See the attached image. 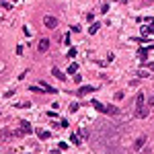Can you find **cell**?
Returning a JSON list of instances; mask_svg holds the SVG:
<instances>
[{
  "label": "cell",
  "mask_w": 154,
  "mask_h": 154,
  "mask_svg": "<svg viewBox=\"0 0 154 154\" xmlns=\"http://www.w3.org/2000/svg\"><path fill=\"white\" fill-rule=\"evenodd\" d=\"M144 101H146V97H144V93H138V97H136V115L138 117H146L148 115V111H146V107H144Z\"/></svg>",
  "instance_id": "1"
},
{
  "label": "cell",
  "mask_w": 154,
  "mask_h": 154,
  "mask_svg": "<svg viewBox=\"0 0 154 154\" xmlns=\"http://www.w3.org/2000/svg\"><path fill=\"white\" fill-rule=\"evenodd\" d=\"M43 27H45V29H56V27H58V19L47 14L45 19H43Z\"/></svg>",
  "instance_id": "2"
},
{
  "label": "cell",
  "mask_w": 154,
  "mask_h": 154,
  "mask_svg": "<svg viewBox=\"0 0 154 154\" xmlns=\"http://www.w3.org/2000/svg\"><path fill=\"white\" fill-rule=\"evenodd\" d=\"M47 50H50V39H45V37L39 39V43H37V52H39V54H45Z\"/></svg>",
  "instance_id": "3"
},
{
  "label": "cell",
  "mask_w": 154,
  "mask_h": 154,
  "mask_svg": "<svg viewBox=\"0 0 154 154\" xmlns=\"http://www.w3.org/2000/svg\"><path fill=\"white\" fill-rule=\"evenodd\" d=\"M97 89L95 86H91V84H84V86H80V89L76 91V95H80V97H84V95H89V93H95Z\"/></svg>",
  "instance_id": "4"
},
{
  "label": "cell",
  "mask_w": 154,
  "mask_h": 154,
  "mask_svg": "<svg viewBox=\"0 0 154 154\" xmlns=\"http://www.w3.org/2000/svg\"><path fill=\"white\" fill-rule=\"evenodd\" d=\"M19 129H21V134H33V125L29 121H21L19 123Z\"/></svg>",
  "instance_id": "5"
},
{
  "label": "cell",
  "mask_w": 154,
  "mask_h": 154,
  "mask_svg": "<svg viewBox=\"0 0 154 154\" xmlns=\"http://www.w3.org/2000/svg\"><path fill=\"white\" fill-rule=\"evenodd\" d=\"M105 113H107V115H117L119 109H117L115 105H105Z\"/></svg>",
  "instance_id": "6"
},
{
  "label": "cell",
  "mask_w": 154,
  "mask_h": 154,
  "mask_svg": "<svg viewBox=\"0 0 154 154\" xmlns=\"http://www.w3.org/2000/svg\"><path fill=\"white\" fill-rule=\"evenodd\" d=\"M52 74H54V76H56L58 80H66V74H64V72H60V70L56 68V66H54V68H52Z\"/></svg>",
  "instance_id": "7"
},
{
  "label": "cell",
  "mask_w": 154,
  "mask_h": 154,
  "mask_svg": "<svg viewBox=\"0 0 154 154\" xmlns=\"http://www.w3.org/2000/svg\"><path fill=\"white\" fill-rule=\"evenodd\" d=\"M144 144H146V138H144V136H140V138H138V140L134 142V150H140V148H142Z\"/></svg>",
  "instance_id": "8"
},
{
  "label": "cell",
  "mask_w": 154,
  "mask_h": 154,
  "mask_svg": "<svg viewBox=\"0 0 154 154\" xmlns=\"http://www.w3.org/2000/svg\"><path fill=\"white\" fill-rule=\"evenodd\" d=\"M93 107L97 109V111H99V113H105V105H103V103H99L97 99H93Z\"/></svg>",
  "instance_id": "9"
},
{
  "label": "cell",
  "mask_w": 154,
  "mask_h": 154,
  "mask_svg": "<svg viewBox=\"0 0 154 154\" xmlns=\"http://www.w3.org/2000/svg\"><path fill=\"white\" fill-rule=\"evenodd\" d=\"M41 89H43V91H45V93H50V95H54V93H58V91L54 89V86H50L47 82H41Z\"/></svg>",
  "instance_id": "10"
},
{
  "label": "cell",
  "mask_w": 154,
  "mask_h": 154,
  "mask_svg": "<svg viewBox=\"0 0 154 154\" xmlns=\"http://www.w3.org/2000/svg\"><path fill=\"white\" fill-rule=\"evenodd\" d=\"M142 33H144V35L154 33V23H150V25H146V27H142Z\"/></svg>",
  "instance_id": "11"
},
{
  "label": "cell",
  "mask_w": 154,
  "mask_h": 154,
  "mask_svg": "<svg viewBox=\"0 0 154 154\" xmlns=\"http://www.w3.org/2000/svg\"><path fill=\"white\" fill-rule=\"evenodd\" d=\"M146 54H148V47H140V50H138V56H140L142 62H146Z\"/></svg>",
  "instance_id": "12"
},
{
  "label": "cell",
  "mask_w": 154,
  "mask_h": 154,
  "mask_svg": "<svg viewBox=\"0 0 154 154\" xmlns=\"http://www.w3.org/2000/svg\"><path fill=\"white\" fill-rule=\"evenodd\" d=\"M76 72H78V64H76V62H72V64L68 66V74H76Z\"/></svg>",
  "instance_id": "13"
},
{
  "label": "cell",
  "mask_w": 154,
  "mask_h": 154,
  "mask_svg": "<svg viewBox=\"0 0 154 154\" xmlns=\"http://www.w3.org/2000/svg\"><path fill=\"white\" fill-rule=\"evenodd\" d=\"M37 136H39L41 140H47V138H50V131H45V129H37Z\"/></svg>",
  "instance_id": "14"
},
{
  "label": "cell",
  "mask_w": 154,
  "mask_h": 154,
  "mask_svg": "<svg viewBox=\"0 0 154 154\" xmlns=\"http://www.w3.org/2000/svg\"><path fill=\"white\" fill-rule=\"evenodd\" d=\"M99 27H101V25H99V23H93V25H91V27H89V33H91V35H95V33H97V31H99Z\"/></svg>",
  "instance_id": "15"
},
{
  "label": "cell",
  "mask_w": 154,
  "mask_h": 154,
  "mask_svg": "<svg viewBox=\"0 0 154 154\" xmlns=\"http://www.w3.org/2000/svg\"><path fill=\"white\" fill-rule=\"evenodd\" d=\"M29 91H31V93H45V91L41 89V84H39V86H33V84H31V86H29Z\"/></svg>",
  "instance_id": "16"
},
{
  "label": "cell",
  "mask_w": 154,
  "mask_h": 154,
  "mask_svg": "<svg viewBox=\"0 0 154 154\" xmlns=\"http://www.w3.org/2000/svg\"><path fill=\"white\" fill-rule=\"evenodd\" d=\"M76 54H78V52H76V47H70V50H68V58H70V60H72V58H76Z\"/></svg>",
  "instance_id": "17"
},
{
  "label": "cell",
  "mask_w": 154,
  "mask_h": 154,
  "mask_svg": "<svg viewBox=\"0 0 154 154\" xmlns=\"http://www.w3.org/2000/svg\"><path fill=\"white\" fill-rule=\"evenodd\" d=\"M136 76H140V78H148L150 74H148L146 70H138V72H136Z\"/></svg>",
  "instance_id": "18"
},
{
  "label": "cell",
  "mask_w": 154,
  "mask_h": 154,
  "mask_svg": "<svg viewBox=\"0 0 154 154\" xmlns=\"http://www.w3.org/2000/svg\"><path fill=\"white\" fill-rule=\"evenodd\" d=\"M78 109H80V105H78V103H72V105H70V113H76Z\"/></svg>",
  "instance_id": "19"
},
{
  "label": "cell",
  "mask_w": 154,
  "mask_h": 154,
  "mask_svg": "<svg viewBox=\"0 0 154 154\" xmlns=\"http://www.w3.org/2000/svg\"><path fill=\"white\" fill-rule=\"evenodd\" d=\"M101 14H107L109 12V4H101V10H99Z\"/></svg>",
  "instance_id": "20"
},
{
  "label": "cell",
  "mask_w": 154,
  "mask_h": 154,
  "mask_svg": "<svg viewBox=\"0 0 154 154\" xmlns=\"http://www.w3.org/2000/svg\"><path fill=\"white\" fill-rule=\"evenodd\" d=\"M70 142H72V144H76V146L80 144V140H78V136H76V134H72V136H70Z\"/></svg>",
  "instance_id": "21"
},
{
  "label": "cell",
  "mask_w": 154,
  "mask_h": 154,
  "mask_svg": "<svg viewBox=\"0 0 154 154\" xmlns=\"http://www.w3.org/2000/svg\"><path fill=\"white\" fill-rule=\"evenodd\" d=\"M62 41L66 43V45H70V33H66V35L62 37Z\"/></svg>",
  "instance_id": "22"
},
{
  "label": "cell",
  "mask_w": 154,
  "mask_h": 154,
  "mask_svg": "<svg viewBox=\"0 0 154 154\" xmlns=\"http://www.w3.org/2000/svg\"><path fill=\"white\" fill-rule=\"evenodd\" d=\"M27 107H29V103H19L14 109H27Z\"/></svg>",
  "instance_id": "23"
},
{
  "label": "cell",
  "mask_w": 154,
  "mask_h": 154,
  "mask_svg": "<svg viewBox=\"0 0 154 154\" xmlns=\"http://www.w3.org/2000/svg\"><path fill=\"white\" fill-rule=\"evenodd\" d=\"M74 82H78V84H80V82H82V76H80V74H74Z\"/></svg>",
  "instance_id": "24"
},
{
  "label": "cell",
  "mask_w": 154,
  "mask_h": 154,
  "mask_svg": "<svg viewBox=\"0 0 154 154\" xmlns=\"http://www.w3.org/2000/svg\"><path fill=\"white\" fill-rule=\"evenodd\" d=\"M0 6H2V8H6V10H8V8H10V2H0Z\"/></svg>",
  "instance_id": "25"
},
{
  "label": "cell",
  "mask_w": 154,
  "mask_h": 154,
  "mask_svg": "<svg viewBox=\"0 0 154 154\" xmlns=\"http://www.w3.org/2000/svg\"><path fill=\"white\" fill-rule=\"evenodd\" d=\"M148 107H154V95H152V97L148 99Z\"/></svg>",
  "instance_id": "26"
},
{
  "label": "cell",
  "mask_w": 154,
  "mask_h": 154,
  "mask_svg": "<svg viewBox=\"0 0 154 154\" xmlns=\"http://www.w3.org/2000/svg\"><path fill=\"white\" fill-rule=\"evenodd\" d=\"M50 154H60V150H52V152H50Z\"/></svg>",
  "instance_id": "27"
},
{
  "label": "cell",
  "mask_w": 154,
  "mask_h": 154,
  "mask_svg": "<svg viewBox=\"0 0 154 154\" xmlns=\"http://www.w3.org/2000/svg\"><path fill=\"white\" fill-rule=\"evenodd\" d=\"M148 68H150V70H154V64H150V66H148Z\"/></svg>",
  "instance_id": "28"
},
{
  "label": "cell",
  "mask_w": 154,
  "mask_h": 154,
  "mask_svg": "<svg viewBox=\"0 0 154 154\" xmlns=\"http://www.w3.org/2000/svg\"><path fill=\"white\" fill-rule=\"evenodd\" d=\"M12 2H21V0H12Z\"/></svg>",
  "instance_id": "29"
},
{
  "label": "cell",
  "mask_w": 154,
  "mask_h": 154,
  "mask_svg": "<svg viewBox=\"0 0 154 154\" xmlns=\"http://www.w3.org/2000/svg\"><path fill=\"white\" fill-rule=\"evenodd\" d=\"M115 2H117V0H115Z\"/></svg>",
  "instance_id": "30"
}]
</instances>
